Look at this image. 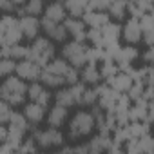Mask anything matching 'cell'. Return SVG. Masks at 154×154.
Listing matches in <instances>:
<instances>
[{"instance_id": "obj_11", "label": "cell", "mask_w": 154, "mask_h": 154, "mask_svg": "<svg viewBox=\"0 0 154 154\" xmlns=\"http://www.w3.org/2000/svg\"><path fill=\"white\" fill-rule=\"evenodd\" d=\"M122 33H123V38H125L129 44H138V42L141 40V36H143V27H141V24H140L138 20L131 18V20L123 26Z\"/></svg>"}, {"instance_id": "obj_31", "label": "cell", "mask_w": 154, "mask_h": 154, "mask_svg": "<svg viewBox=\"0 0 154 154\" xmlns=\"http://www.w3.org/2000/svg\"><path fill=\"white\" fill-rule=\"evenodd\" d=\"M143 60H145V62H149L150 65H154V45H152V47H149V51L143 54Z\"/></svg>"}, {"instance_id": "obj_27", "label": "cell", "mask_w": 154, "mask_h": 154, "mask_svg": "<svg viewBox=\"0 0 154 154\" xmlns=\"http://www.w3.org/2000/svg\"><path fill=\"white\" fill-rule=\"evenodd\" d=\"M136 56H138V51H136L134 47H127V49H122V51H120V54H118V60H120L122 63H127V62L134 60Z\"/></svg>"}, {"instance_id": "obj_33", "label": "cell", "mask_w": 154, "mask_h": 154, "mask_svg": "<svg viewBox=\"0 0 154 154\" xmlns=\"http://www.w3.org/2000/svg\"><path fill=\"white\" fill-rule=\"evenodd\" d=\"M13 2H15V4H17V6H24V4H26V2H27V0H13Z\"/></svg>"}, {"instance_id": "obj_17", "label": "cell", "mask_w": 154, "mask_h": 154, "mask_svg": "<svg viewBox=\"0 0 154 154\" xmlns=\"http://www.w3.org/2000/svg\"><path fill=\"white\" fill-rule=\"evenodd\" d=\"M102 78V71H98V67L94 63H85L82 72H80V80L85 85H96Z\"/></svg>"}, {"instance_id": "obj_22", "label": "cell", "mask_w": 154, "mask_h": 154, "mask_svg": "<svg viewBox=\"0 0 154 154\" xmlns=\"http://www.w3.org/2000/svg\"><path fill=\"white\" fill-rule=\"evenodd\" d=\"M17 72V60L15 58H2L0 62V74L4 76H9V74H15Z\"/></svg>"}, {"instance_id": "obj_21", "label": "cell", "mask_w": 154, "mask_h": 154, "mask_svg": "<svg viewBox=\"0 0 154 154\" xmlns=\"http://www.w3.org/2000/svg\"><path fill=\"white\" fill-rule=\"evenodd\" d=\"M85 6H87V0H67L65 2V8L67 11H71L72 17H82Z\"/></svg>"}, {"instance_id": "obj_13", "label": "cell", "mask_w": 154, "mask_h": 154, "mask_svg": "<svg viewBox=\"0 0 154 154\" xmlns=\"http://www.w3.org/2000/svg\"><path fill=\"white\" fill-rule=\"evenodd\" d=\"M44 17L49 18V20H54V22H65V17H67V8L65 4L58 2H51L49 6H45V11H44Z\"/></svg>"}, {"instance_id": "obj_28", "label": "cell", "mask_w": 154, "mask_h": 154, "mask_svg": "<svg viewBox=\"0 0 154 154\" xmlns=\"http://www.w3.org/2000/svg\"><path fill=\"white\" fill-rule=\"evenodd\" d=\"M0 9L4 11V15H9V13L17 11V4L13 0H0Z\"/></svg>"}, {"instance_id": "obj_5", "label": "cell", "mask_w": 154, "mask_h": 154, "mask_svg": "<svg viewBox=\"0 0 154 154\" xmlns=\"http://www.w3.org/2000/svg\"><path fill=\"white\" fill-rule=\"evenodd\" d=\"M62 58H65L74 67H84L89 62V49L84 45V42L72 40L62 47Z\"/></svg>"}, {"instance_id": "obj_26", "label": "cell", "mask_w": 154, "mask_h": 154, "mask_svg": "<svg viewBox=\"0 0 154 154\" xmlns=\"http://www.w3.org/2000/svg\"><path fill=\"white\" fill-rule=\"evenodd\" d=\"M98 100H100V94H98L96 89H85V93H84V100H82V105H94Z\"/></svg>"}, {"instance_id": "obj_2", "label": "cell", "mask_w": 154, "mask_h": 154, "mask_svg": "<svg viewBox=\"0 0 154 154\" xmlns=\"http://www.w3.org/2000/svg\"><path fill=\"white\" fill-rule=\"evenodd\" d=\"M96 127V118L93 111H78L69 122V131L67 136L71 141H78L85 136H89Z\"/></svg>"}, {"instance_id": "obj_23", "label": "cell", "mask_w": 154, "mask_h": 154, "mask_svg": "<svg viewBox=\"0 0 154 154\" xmlns=\"http://www.w3.org/2000/svg\"><path fill=\"white\" fill-rule=\"evenodd\" d=\"M107 145H109V140H107V136H105V132H103V134H100V136H96V138L91 140V143H89V152H100V150L107 149Z\"/></svg>"}, {"instance_id": "obj_19", "label": "cell", "mask_w": 154, "mask_h": 154, "mask_svg": "<svg viewBox=\"0 0 154 154\" xmlns=\"http://www.w3.org/2000/svg\"><path fill=\"white\" fill-rule=\"evenodd\" d=\"M111 87L118 93H123V91H131L132 87V80L129 74H112L111 76Z\"/></svg>"}, {"instance_id": "obj_34", "label": "cell", "mask_w": 154, "mask_h": 154, "mask_svg": "<svg viewBox=\"0 0 154 154\" xmlns=\"http://www.w3.org/2000/svg\"><path fill=\"white\" fill-rule=\"evenodd\" d=\"M112 2H116V0H107V4H109V6H111Z\"/></svg>"}, {"instance_id": "obj_32", "label": "cell", "mask_w": 154, "mask_h": 154, "mask_svg": "<svg viewBox=\"0 0 154 154\" xmlns=\"http://www.w3.org/2000/svg\"><path fill=\"white\" fill-rule=\"evenodd\" d=\"M149 114H150V120L154 122V103H152V105L149 107Z\"/></svg>"}, {"instance_id": "obj_25", "label": "cell", "mask_w": 154, "mask_h": 154, "mask_svg": "<svg viewBox=\"0 0 154 154\" xmlns=\"http://www.w3.org/2000/svg\"><path fill=\"white\" fill-rule=\"evenodd\" d=\"M15 107L11 105V103H8L6 100H2V103H0V123L2 125H8L9 123V120H11V116H13V111Z\"/></svg>"}, {"instance_id": "obj_16", "label": "cell", "mask_w": 154, "mask_h": 154, "mask_svg": "<svg viewBox=\"0 0 154 154\" xmlns=\"http://www.w3.org/2000/svg\"><path fill=\"white\" fill-rule=\"evenodd\" d=\"M40 82H42L44 85H47V87H56V89L67 84V82H65V78H63L62 74H58V72L51 71L49 67H44V69H42Z\"/></svg>"}, {"instance_id": "obj_6", "label": "cell", "mask_w": 154, "mask_h": 154, "mask_svg": "<svg viewBox=\"0 0 154 154\" xmlns=\"http://www.w3.org/2000/svg\"><path fill=\"white\" fill-rule=\"evenodd\" d=\"M35 140L40 149H51V147H60L63 143V134L60 132V127H47L40 129L35 132Z\"/></svg>"}, {"instance_id": "obj_7", "label": "cell", "mask_w": 154, "mask_h": 154, "mask_svg": "<svg viewBox=\"0 0 154 154\" xmlns=\"http://www.w3.org/2000/svg\"><path fill=\"white\" fill-rule=\"evenodd\" d=\"M40 22H42V29L45 31V35H47L53 42L62 44V42H65V38L69 36V31H67L65 24H62V22H54V20H49V18H45V17H42Z\"/></svg>"}, {"instance_id": "obj_18", "label": "cell", "mask_w": 154, "mask_h": 154, "mask_svg": "<svg viewBox=\"0 0 154 154\" xmlns=\"http://www.w3.org/2000/svg\"><path fill=\"white\" fill-rule=\"evenodd\" d=\"M18 11V15H33V17H36V15H40V13H44L45 11V2L44 0H27V2L20 8V9H17Z\"/></svg>"}, {"instance_id": "obj_20", "label": "cell", "mask_w": 154, "mask_h": 154, "mask_svg": "<svg viewBox=\"0 0 154 154\" xmlns=\"http://www.w3.org/2000/svg\"><path fill=\"white\" fill-rule=\"evenodd\" d=\"M109 13H111L112 18L122 20L125 17V13H127V0H116V2H112L109 6Z\"/></svg>"}, {"instance_id": "obj_29", "label": "cell", "mask_w": 154, "mask_h": 154, "mask_svg": "<svg viewBox=\"0 0 154 154\" xmlns=\"http://www.w3.org/2000/svg\"><path fill=\"white\" fill-rule=\"evenodd\" d=\"M143 42H145L149 47L154 45V27H152V29H145V33H143Z\"/></svg>"}, {"instance_id": "obj_12", "label": "cell", "mask_w": 154, "mask_h": 154, "mask_svg": "<svg viewBox=\"0 0 154 154\" xmlns=\"http://www.w3.org/2000/svg\"><path fill=\"white\" fill-rule=\"evenodd\" d=\"M24 114H26V118H27V122L31 125H38L45 118V107L36 103V102H31V103H27L24 107Z\"/></svg>"}, {"instance_id": "obj_14", "label": "cell", "mask_w": 154, "mask_h": 154, "mask_svg": "<svg viewBox=\"0 0 154 154\" xmlns=\"http://www.w3.org/2000/svg\"><path fill=\"white\" fill-rule=\"evenodd\" d=\"M65 27L69 31V35H72L74 40H78V42H84L87 38V29H85V24L80 22L78 18H65Z\"/></svg>"}, {"instance_id": "obj_9", "label": "cell", "mask_w": 154, "mask_h": 154, "mask_svg": "<svg viewBox=\"0 0 154 154\" xmlns=\"http://www.w3.org/2000/svg\"><path fill=\"white\" fill-rule=\"evenodd\" d=\"M20 27H22L24 38H27V40L33 42L38 36V31L42 29V22L36 17H33V15H24L20 18Z\"/></svg>"}, {"instance_id": "obj_10", "label": "cell", "mask_w": 154, "mask_h": 154, "mask_svg": "<svg viewBox=\"0 0 154 154\" xmlns=\"http://www.w3.org/2000/svg\"><path fill=\"white\" fill-rule=\"evenodd\" d=\"M27 96H29L31 102H36V103H40V105H44V107H47L49 102H51V98H53V94L44 87V84H38V82H33V84L29 85Z\"/></svg>"}, {"instance_id": "obj_8", "label": "cell", "mask_w": 154, "mask_h": 154, "mask_svg": "<svg viewBox=\"0 0 154 154\" xmlns=\"http://www.w3.org/2000/svg\"><path fill=\"white\" fill-rule=\"evenodd\" d=\"M42 65H38L36 62H33L31 58H26V60H20L17 63V74L24 80H29V82H36L40 80V74H42Z\"/></svg>"}, {"instance_id": "obj_1", "label": "cell", "mask_w": 154, "mask_h": 154, "mask_svg": "<svg viewBox=\"0 0 154 154\" xmlns=\"http://www.w3.org/2000/svg\"><path fill=\"white\" fill-rule=\"evenodd\" d=\"M27 89L29 85L26 84L24 78H20V76L17 74H9L4 78L2 82V87H0V96H2V100H6L8 103H11L13 107H18L26 102L27 98Z\"/></svg>"}, {"instance_id": "obj_30", "label": "cell", "mask_w": 154, "mask_h": 154, "mask_svg": "<svg viewBox=\"0 0 154 154\" xmlns=\"http://www.w3.org/2000/svg\"><path fill=\"white\" fill-rule=\"evenodd\" d=\"M140 24H141L143 29H152V27H154V17H152V15H145Z\"/></svg>"}, {"instance_id": "obj_15", "label": "cell", "mask_w": 154, "mask_h": 154, "mask_svg": "<svg viewBox=\"0 0 154 154\" xmlns=\"http://www.w3.org/2000/svg\"><path fill=\"white\" fill-rule=\"evenodd\" d=\"M67 109L69 107H63V105H60V103H56L53 109H49V112H47V123L51 125V127H62L63 123H65V120H67Z\"/></svg>"}, {"instance_id": "obj_4", "label": "cell", "mask_w": 154, "mask_h": 154, "mask_svg": "<svg viewBox=\"0 0 154 154\" xmlns=\"http://www.w3.org/2000/svg\"><path fill=\"white\" fill-rule=\"evenodd\" d=\"M22 38H24V33L20 27V20H17L15 17L4 15L2 20H0V42H2V45L20 44Z\"/></svg>"}, {"instance_id": "obj_3", "label": "cell", "mask_w": 154, "mask_h": 154, "mask_svg": "<svg viewBox=\"0 0 154 154\" xmlns=\"http://www.w3.org/2000/svg\"><path fill=\"white\" fill-rule=\"evenodd\" d=\"M29 47H31L29 58H31L33 62H36L38 65L45 67L51 60H54L56 49H54L53 42L49 40V36H47V38H44V36H36V38L31 42Z\"/></svg>"}, {"instance_id": "obj_24", "label": "cell", "mask_w": 154, "mask_h": 154, "mask_svg": "<svg viewBox=\"0 0 154 154\" xmlns=\"http://www.w3.org/2000/svg\"><path fill=\"white\" fill-rule=\"evenodd\" d=\"M85 22H87L89 26L100 27V29H102V26H107V24H109V22H107V17L102 15V13H89V15H85Z\"/></svg>"}]
</instances>
